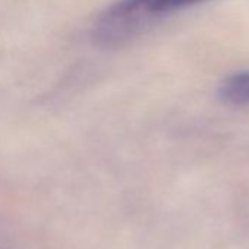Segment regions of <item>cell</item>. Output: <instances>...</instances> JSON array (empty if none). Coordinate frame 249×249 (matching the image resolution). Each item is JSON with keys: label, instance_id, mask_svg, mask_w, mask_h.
I'll return each mask as SVG.
<instances>
[{"label": "cell", "instance_id": "cell-1", "mask_svg": "<svg viewBox=\"0 0 249 249\" xmlns=\"http://www.w3.org/2000/svg\"><path fill=\"white\" fill-rule=\"evenodd\" d=\"M201 2L204 0H120L95 21L94 41L104 49L122 47L161 18Z\"/></svg>", "mask_w": 249, "mask_h": 249}, {"label": "cell", "instance_id": "cell-2", "mask_svg": "<svg viewBox=\"0 0 249 249\" xmlns=\"http://www.w3.org/2000/svg\"><path fill=\"white\" fill-rule=\"evenodd\" d=\"M220 98L230 106H249V72L227 76L218 89Z\"/></svg>", "mask_w": 249, "mask_h": 249}]
</instances>
